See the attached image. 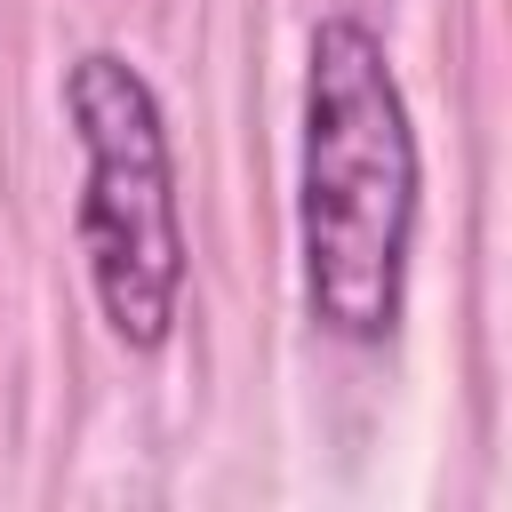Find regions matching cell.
I'll return each instance as SVG.
<instances>
[{
	"label": "cell",
	"instance_id": "cell-1",
	"mask_svg": "<svg viewBox=\"0 0 512 512\" xmlns=\"http://www.w3.org/2000/svg\"><path fill=\"white\" fill-rule=\"evenodd\" d=\"M416 208H424V160L384 40L360 16L312 24L296 256H304V312L336 344H384L400 328Z\"/></svg>",
	"mask_w": 512,
	"mask_h": 512
},
{
	"label": "cell",
	"instance_id": "cell-2",
	"mask_svg": "<svg viewBox=\"0 0 512 512\" xmlns=\"http://www.w3.org/2000/svg\"><path fill=\"white\" fill-rule=\"evenodd\" d=\"M64 120L80 144V256L104 328L128 352H160L184 312V216H176V152L152 80L88 48L64 72Z\"/></svg>",
	"mask_w": 512,
	"mask_h": 512
}]
</instances>
